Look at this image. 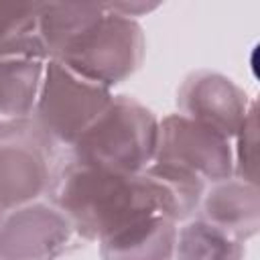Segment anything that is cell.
I'll use <instances>...</instances> for the list:
<instances>
[{
    "instance_id": "obj_1",
    "label": "cell",
    "mask_w": 260,
    "mask_h": 260,
    "mask_svg": "<svg viewBox=\"0 0 260 260\" xmlns=\"http://www.w3.org/2000/svg\"><path fill=\"white\" fill-rule=\"evenodd\" d=\"M57 158L61 165L51 173L45 197L65 213L77 238L100 242L152 213L173 219L167 193L150 173H116L65 154Z\"/></svg>"
},
{
    "instance_id": "obj_2",
    "label": "cell",
    "mask_w": 260,
    "mask_h": 260,
    "mask_svg": "<svg viewBox=\"0 0 260 260\" xmlns=\"http://www.w3.org/2000/svg\"><path fill=\"white\" fill-rule=\"evenodd\" d=\"M156 140L158 118L152 110L120 93L63 154L83 165L136 175L154 160Z\"/></svg>"
},
{
    "instance_id": "obj_3",
    "label": "cell",
    "mask_w": 260,
    "mask_h": 260,
    "mask_svg": "<svg viewBox=\"0 0 260 260\" xmlns=\"http://www.w3.org/2000/svg\"><path fill=\"white\" fill-rule=\"evenodd\" d=\"M112 98V89L83 79L57 59H49L45 63L28 138L49 158H57L104 112Z\"/></svg>"
},
{
    "instance_id": "obj_4",
    "label": "cell",
    "mask_w": 260,
    "mask_h": 260,
    "mask_svg": "<svg viewBox=\"0 0 260 260\" xmlns=\"http://www.w3.org/2000/svg\"><path fill=\"white\" fill-rule=\"evenodd\" d=\"M144 51L146 39L138 20L106 10L89 30L57 57V61L83 79L112 89L140 69Z\"/></svg>"
},
{
    "instance_id": "obj_5",
    "label": "cell",
    "mask_w": 260,
    "mask_h": 260,
    "mask_svg": "<svg viewBox=\"0 0 260 260\" xmlns=\"http://www.w3.org/2000/svg\"><path fill=\"white\" fill-rule=\"evenodd\" d=\"M154 162L185 169L207 185L234 177L232 140L181 114L158 120Z\"/></svg>"
},
{
    "instance_id": "obj_6",
    "label": "cell",
    "mask_w": 260,
    "mask_h": 260,
    "mask_svg": "<svg viewBox=\"0 0 260 260\" xmlns=\"http://www.w3.org/2000/svg\"><path fill=\"white\" fill-rule=\"evenodd\" d=\"M75 238L71 221L51 201L6 211L0 221V260H55Z\"/></svg>"
},
{
    "instance_id": "obj_7",
    "label": "cell",
    "mask_w": 260,
    "mask_h": 260,
    "mask_svg": "<svg viewBox=\"0 0 260 260\" xmlns=\"http://www.w3.org/2000/svg\"><path fill=\"white\" fill-rule=\"evenodd\" d=\"M252 102L228 75L207 69L189 73L177 89V114L219 132L228 140L244 124Z\"/></svg>"
},
{
    "instance_id": "obj_8",
    "label": "cell",
    "mask_w": 260,
    "mask_h": 260,
    "mask_svg": "<svg viewBox=\"0 0 260 260\" xmlns=\"http://www.w3.org/2000/svg\"><path fill=\"white\" fill-rule=\"evenodd\" d=\"M51 158L28 136L0 142V211L39 201L51 183Z\"/></svg>"
},
{
    "instance_id": "obj_9",
    "label": "cell",
    "mask_w": 260,
    "mask_h": 260,
    "mask_svg": "<svg viewBox=\"0 0 260 260\" xmlns=\"http://www.w3.org/2000/svg\"><path fill=\"white\" fill-rule=\"evenodd\" d=\"M45 63L32 59H0V142L28 136Z\"/></svg>"
},
{
    "instance_id": "obj_10",
    "label": "cell",
    "mask_w": 260,
    "mask_h": 260,
    "mask_svg": "<svg viewBox=\"0 0 260 260\" xmlns=\"http://www.w3.org/2000/svg\"><path fill=\"white\" fill-rule=\"evenodd\" d=\"M197 215L219 228L238 242H246L260 228L258 185L240 179H225L207 185Z\"/></svg>"
},
{
    "instance_id": "obj_11",
    "label": "cell",
    "mask_w": 260,
    "mask_h": 260,
    "mask_svg": "<svg viewBox=\"0 0 260 260\" xmlns=\"http://www.w3.org/2000/svg\"><path fill=\"white\" fill-rule=\"evenodd\" d=\"M179 223L152 213L98 242L102 260H173Z\"/></svg>"
},
{
    "instance_id": "obj_12",
    "label": "cell",
    "mask_w": 260,
    "mask_h": 260,
    "mask_svg": "<svg viewBox=\"0 0 260 260\" xmlns=\"http://www.w3.org/2000/svg\"><path fill=\"white\" fill-rule=\"evenodd\" d=\"M104 12V2H39V37L47 57L57 59Z\"/></svg>"
},
{
    "instance_id": "obj_13",
    "label": "cell",
    "mask_w": 260,
    "mask_h": 260,
    "mask_svg": "<svg viewBox=\"0 0 260 260\" xmlns=\"http://www.w3.org/2000/svg\"><path fill=\"white\" fill-rule=\"evenodd\" d=\"M0 59L49 61L39 37V2H0Z\"/></svg>"
},
{
    "instance_id": "obj_14",
    "label": "cell",
    "mask_w": 260,
    "mask_h": 260,
    "mask_svg": "<svg viewBox=\"0 0 260 260\" xmlns=\"http://www.w3.org/2000/svg\"><path fill=\"white\" fill-rule=\"evenodd\" d=\"M244 242L193 215L177 230L173 260H244Z\"/></svg>"
},
{
    "instance_id": "obj_15",
    "label": "cell",
    "mask_w": 260,
    "mask_h": 260,
    "mask_svg": "<svg viewBox=\"0 0 260 260\" xmlns=\"http://www.w3.org/2000/svg\"><path fill=\"white\" fill-rule=\"evenodd\" d=\"M144 171L150 173L165 189L169 203H171L173 219L177 223L187 221L193 215H197L199 203L207 189V183L203 179H199L197 175H193L185 169L165 165V162H154V160Z\"/></svg>"
},
{
    "instance_id": "obj_16",
    "label": "cell",
    "mask_w": 260,
    "mask_h": 260,
    "mask_svg": "<svg viewBox=\"0 0 260 260\" xmlns=\"http://www.w3.org/2000/svg\"><path fill=\"white\" fill-rule=\"evenodd\" d=\"M232 158H234V179L258 185V116L256 102H252L248 116L236 136L232 138Z\"/></svg>"
},
{
    "instance_id": "obj_17",
    "label": "cell",
    "mask_w": 260,
    "mask_h": 260,
    "mask_svg": "<svg viewBox=\"0 0 260 260\" xmlns=\"http://www.w3.org/2000/svg\"><path fill=\"white\" fill-rule=\"evenodd\" d=\"M104 6H106V10H110L114 14L138 20V16L156 10L158 2H104Z\"/></svg>"
},
{
    "instance_id": "obj_18",
    "label": "cell",
    "mask_w": 260,
    "mask_h": 260,
    "mask_svg": "<svg viewBox=\"0 0 260 260\" xmlns=\"http://www.w3.org/2000/svg\"><path fill=\"white\" fill-rule=\"evenodd\" d=\"M2 215H4V213H2V211H0V221H2Z\"/></svg>"
}]
</instances>
